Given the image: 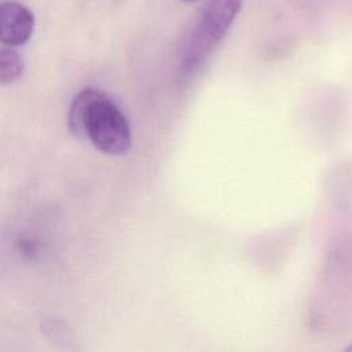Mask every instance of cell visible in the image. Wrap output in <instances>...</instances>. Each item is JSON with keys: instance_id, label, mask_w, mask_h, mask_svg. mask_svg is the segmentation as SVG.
I'll return each mask as SVG.
<instances>
[{"instance_id": "cell-1", "label": "cell", "mask_w": 352, "mask_h": 352, "mask_svg": "<svg viewBox=\"0 0 352 352\" xmlns=\"http://www.w3.org/2000/svg\"><path fill=\"white\" fill-rule=\"evenodd\" d=\"M67 121L74 135L88 138L104 154L121 155L131 148L129 122L102 91L87 88L76 95L69 109Z\"/></svg>"}, {"instance_id": "cell-2", "label": "cell", "mask_w": 352, "mask_h": 352, "mask_svg": "<svg viewBox=\"0 0 352 352\" xmlns=\"http://www.w3.org/2000/svg\"><path fill=\"white\" fill-rule=\"evenodd\" d=\"M243 0H208L180 50V66L197 70L224 38L236 19Z\"/></svg>"}, {"instance_id": "cell-3", "label": "cell", "mask_w": 352, "mask_h": 352, "mask_svg": "<svg viewBox=\"0 0 352 352\" xmlns=\"http://www.w3.org/2000/svg\"><path fill=\"white\" fill-rule=\"evenodd\" d=\"M34 16L32 11L18 1L0 3V43L22 45L33 34Z\"/></svg>"}, {"instance_id": "cell-4", "label": "cell", "mask_w": 352, "mask_h": 352, "mask_svg": "<svg viewBox=\"0 0 352 352\" xmlns=\"http://www.w3.org/2000/svg\"><path fill=\"white\" fill-rule=\"evenodd\" d=\"M23 59L12 47L0 48V84H12L23 74Z\"/></svg>"}, {"instance_id": "cell-5", "label": "cell", "mask_w": 352, "mask_h": 352, "mask_svg": "<svg viewBox=\"0 0 352 352\" xmlns=\"http://www.w3.org/2000/svg\"><path fill=\"white\" fill-rule=\"evenodd\" d=\"M345 351H346V352H352V342L345 348Z\"/></svg>"}, {"instance_id": "cell-6", "label": "cell", "mask_w": 352, "mask_h": 352, "mask_svg": "<svg viewBox=\"0 0 352 352\" xmlns=\"http://www.w3.org/2000/svg\"><path fill=\"white\" fill-rule=\"evenodd\" d=\"M184 1H197V0H184Z\"/></svg>"}]
</instances>
